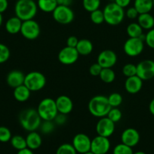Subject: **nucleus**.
<instances>
[{
  "label": "nucleus",
  "mask_w": 154,
  "mask_h": 154,
  "mask_svg": "<svg viewBox=\"0 0 154 154\" xmlns=\"http://www.w3.org/2000/svg\"><path fill=\"white\" fill-rule=\"evenodd\" d=\"M42 120L38 114L37 110L28 108L20 114L19 122L21 127L26 131L33 132L39 129Z\"/></svg>",
  "instance_id": "f257e3e1"
},
{
  "label": "nucleus",
  "mask_w": 154,
  "mask_h": 154,
  "mask_svg": "<svg viewBox=\"0 0 154 154\" xmlns=\"http://www.w3.org/2000/svg\"><path fill=\"white\" fill-rule=\"evenodd\" d=\"M38 9L34 0H18L14 5L15 16L22 21L32 20L36 17Z\"/></svg>",
  "instance_id": "f03ea898"
},
{
  "label": "nucleus",
  "mask_w": 154,
  "mask_h": 154,
  "mask_svg": "<svg viewBox=\"0 0 154 154\" xmlns=\"http://www.w3.org/2000/svg\"><path fill=\"white\" fill-rule=\"evenodd\" d=\"M88 108L90 114L98 118L107 117L111 109L108 99L104 95H98L92 97L89 101Z\"/></svg>",
  "instance_id": "7ed1b4c3"
},
{
  "label": "nucleus",
  "mask_w": 154,
  "mask_h": 154,
  "mask_svg": "<svg viewBox=\"0 0 154 154\" xmlns=\"http://www.w3.org/2000/svg\"><path fill=\"white\" fill-rule=\"evenodd\" d=\"M104 20L110 26H117L123 21L125 12L124 8L118 5L114 2H111L104 7L103 10Z\"/></svg>",
  "instance_id": "20e7f679"
},
{
  "label": "nucleus",
  "mask_w": 154,
  "mask_h": 154,
  "mask_svg": "<svg viewBox=\"0 0 154 154\" xmlns=\"http://www.w3.org/2000/svg\"><path fill=\"white\" fill-rule=\"evenodd\" d=\"M36 110L42 120H54L58 114L55 100L51 98L42 99Z\"/></svg>",
  "instance_id": "39448f33"
},
{
  "label": "nucleus",
  "mask_w": 154,
  "mask_h": 154,
  "mask_svg": "<svg viewBox=\"0 0 154 154\" xmlns=\"http://www.w3.org/2000/svg\"><path fill=\"white\" fill-rule=\"evenodd\" d=\"M24 84L31 92L39 91L46 85V78L41 72L33 71L25 75Z\"/></svg>",
  "instance_id": "423d86ee"
},
{
  "label": "nucleus",
  "mask_w": 154,
  "mask_h": 154,
  "mask_svg": "<svg viewBox=\"0 0 154 154\" xmlns=\"http://www.w3.org/2000/svg\"><path fill=\"white\" fill-rule=\"evenodd\" d=\"M143 42L144 39L142 38H129L124 44V52L128 57H137L143 52L144 49Z\"/></svg>",
  "instance_id": "0eeeda50"
},
{
  "label": "nucleus",
  "mask_w": 154,
  "mask_h": 154,
  "mask_svg": "<svg viewBox=\"0 0 154 154\" xmlns=\"http://www.w3.org/2000/svg\"><path fill=\"white\" fill-rule=\"evenodd\" d=\"M52 17L54 20L62 25H67L73 21L75 14L73 11L69 6L57 5L52 12Z\"/></svg>",
  "instance_id": "6e6552de"
},
{
  "label": "nucleus",
  "mask_w": 154,
  "mask_h": 154,
  "mask_svg": "<svg viewBox=\"0 0 154 154\" xmlns=\"http://www.w3.org/2000/svg\"><path fill=\"white\" fill-rule=\"evenodd\" d=\"M41 29L39 24L33 19L23 21L21 33L27 40H35L39 36Z\"/></svg>",
  "instance_id": "1a4fd4ad"
},
{
  "label": "nucleus",
  "mask_w": 154,
  "mask_h": 154,
  "mask_svg": "<svg viewBox=\"0 0 154 154\" xmlns=\"http://www.w3.org/2000/svg\"><path fill=\"white\" fill-rule=\"evenodd\" d=\"M137 66V76L143 81H148L154 78V61L145 60Z\"/></svg>",
  "instance_id": "9d476101"
},
{
  "label": "nucleus",
  "mask_w": 154,
  "mask_h": 154,
  "mask_svg": "<svg viewBox=\"0 0 154 154\" xmlns=\"http://www.w3.org/2000/svg\"><path fill=\"white\" fill-rule=\"evenodd\" d=\"M79 54L75 48L64 47L58 54V60L61 64L69 66L72 65L78 60Z\"/></svg>",
  "instance_id": "9b49d317"
},
{
  "label": "nucleus",
  "mask_w": 154,
  "mask_h": 154,
  "mask_svg": "<svg viewBox=\"0 0 154 154\" xmlns=\"http://www.w3.org/2000/svg\"><path fill=\"white\" fill-rule=\"evenodd\" d=\"M110 149L108 138L101 135L95 137L91 143V151L95 154H107Z\"/></svg>",
  "instance_id": "f8f14e48"
},
{
  "label": "nucleus",
  "mask_w": 154,
  "mask_h": 154,
  "mask_svg": "<svg viewBox=\"0 0 154 154\" xmlns=\"http://www.w3.org/2000/svg\"><path fill=\"white\" fill-rule=\"evenodd\" d=\"M96 132L98 135L109 138L114 133L115 123L107 117H101L96 124Z\"/></svg>",
  "instance_id": "ddd939ff"
},
{
  "label": "nucleus",
  "mask_w": 154,
  "mask_h": 154,
  "mask_svg": "<svg viewBox=\"0 0 154 154\" xmlns=\"http://www.w3.org/2000/svg\"><path fill=\"white\" fill-rule=\"evenodd\" d=\"M91 140L84 133L76 134L72 139V146L79 153H84L91 150Z\"/></svg>",
  "instance_id": "4468645a"
},
{
  "label": "nucleus",
  "mask_w": 154,
  "mask_h": 154,
  "mask_svg": "<svg viewBox=\"0 0 154 154\" xmlns=\"http://www.w3.org/2000/svg\"><path fill=\"white\" fill-rule=\"evenodd\" d=\"M117 62V55L114 51L111 50H104L101 51L98 56V61L97 63L102 67L113 68Z\"/></svg>",
  "instance_id": "2eb2a0df"
},
{
  "label": "nucleus",
  "mask_w": 154,
  "mask_h": 154,
  "mask_svg": "<svg viewBox=\"0 0 154 154\" xmlns=\"http://www.w3.org/2000/svg\"><path fill=\"white\" fill-rule=\"evenodd\" d=\"M140 138L138 131L134 128H128L125 129L121 135V141L122 144L131 147H135L140 141Z\"/></svg>",
  "instance_id": "dca6fc26"
},
{
  "label": "nucleus",
  "mask_w": 154,
  "mask_h": 154,
  "mask_svg": "<svg viewBox=\"0 0 154 154\" xmlns=\"http://www.w3.org/2000/svg\"><path fill=\"white\" fill-rule=\"evenodd\" d=\"M55 102L58 113L67 115L72 112L73 109V103L72 99L66 95H61L58 96L55 100Z\"/></svg>",
  "instance_id": "f3484780"
},
{
  "label": "nucleus",
  "mask_w": 154,
  "mask_h": 154,
  "mask_svg": "<svg viewBox=\"0 0 154 154\" xmlns=\"http://www.w3.org/2000/svg\"><path fill=\"white\" fill-rule=\"evenodd\" d=\"M143 87V80L138 76L128 77L125 81V89L130 94H136L140 91Z\"/></svg>",
  "instance_id": "a211bd4d"
},
{
  "label": "nucleus",
  "mask_w": 154,
  "mask_h": 154,
  "mask_svg": "<svg viewBox=\"0 0 154 154\" xmlns=\"http://www.w3.org/2000/svg\"><path fill=\"white\" fill-rule=\"evenodd\" d=\"M25 75L20 70H12L6 77V82L9 87L14 89L24 83Z\"/></svg>",
  "instance_id": "6ab92c4d"
},
{
  "label": "nucleus",
  "mask_w": 154,
  "mask_h": 154,
  "mask_svg": "<svg viewBox=\"0 0 154 154\" xmlns=\"http://www.w3.org/2000/svg\"><path fill=\"white\" fill-rule=\"evenodd\" d=\"M26 141H27V147L32 150L39 149L42 143V137L36 131L29 132L27 138H26Z\"/></svg>",
  "instance_id": "aec40b11"
},
{
  "label": "nucleus",
  "mask_w": 154,
  "mask_h": 154,
  "mask_svg": "<svg viewBox=\"0 0 154 154\" xmlns=\"http://www.w3.org/2000/svg\"><path fill=\"white\" fill-rule=\"evenodd\" d=\"M23 21L18 17H10L5 23V30L11 35H15L21 32Z\"/></svg>",
  "instance_id": "412c9836"
},
{
  "label": "nucleus",
  "mask_w": 154,
  "mask_h": 154,
  "mask_svg": "<svg viewBox=\"0 0 154 154\" xmlns=\"http://www.w3.org/2000/svg\"><path fill=\"white\" fill-rule=\"evenodd\" d=\"M31 91L24 84L14 89L13 95L15 100L19 102H25L30 99Z\"/></svg>",
  "instance_id": "4be33fe9"
},
{
  "label": "nucleus",
  "mask_w": 154,
  "mask_h": 154,
  "mask_svg": "<svg viewBox=\"0 0 154 154\" xmlns=\"http://www.w3.org/2000/svg\"><path fill=\"white\" fill-rule=\"evenodd\" d=\"M137 23L143 29L149 30L154 27V17L149 13L140 14L137 17Z\"/></svg>",
  "instance_id": "5701e85b"
},
{
  "label": "nucleus",
  "mask_w": 154,
  "mask_h": 154,
  "mask_svg": "<svg viewBox=\"0 0 154 154\" xmlns=\"http://www.w3.org/2000/svg\"><path fill=\"white\" fill-rule=\"evenodd\" d=\"M93 44L88 39L83 38L79 40L75 49L78 51L79 54L81 56H88L91 54L93 51Z\"/></svg>",
  "instance_id": "b1692460"
},
{
  "label": "nucleus",
  "mask_w": 154,
  "mask_h": 154,
  "mask_svg": "<svg viewBox=\"0 0 154 154\" xmlns=\"http://www.w3.org/2000/svg\"><path fill=\"white\" fill-rule=\"evenodd\" d=\"M134 7L140 14L149 13L152 8V0H134Z\"/></svg>",
  "instance_id": "393cba45"
},
{
  "label": "nucleus",
  "mask_w": 154,
  "mask_h": 154,
  "mask_svg": "<svg viewBox=\"0 0 154 154\" xmlns=\"http://www.w3.org/2000/svg\"><path fill=\"white\" fill-rule=\"evenodd\" d=\"M57 0H38V8L45 13H52L54 9L57 8Z\"/></svg>",
  "instance_id": "a878e982"
},
{
  "label": "nucleus",
  "mask_w": 154,
  "mask_h": 154,
  "mask_svg": "<svg viewBox=\"0 0 154 154\" xmlns=\"http://www.w3.org/2000/svg\"><path fill=\"white\" fill-rule=\"evenodd\" d=\"M126 32L129 38H142L144 39L145 35L143 34V29L137 23H131L127 26Z\"/></svg>",
  "instance_id": "bb28decb"
},
{
  "label": "nucleus",
  "mask_w": 154,
  "mask_h": 154,
  "mask_svg": "<svg viewBox=\"0 0 154 154\" xmlns=\"http://www.w3.org/2000/svg\"><path fill=\"white\" fill-rule=\"evenodd\" d=\"M100 79L106 84H110L114 81L116 78V74L112 68H105L102 69L99 75Z\"/></svg>",
  "instance_id": "cd10ccee"
},
{
  "label": "nucleus",
  "mask_w": 154,
  "mask_h": 154,
  "mask_svg": "<svg viewBox=\"0 0 154 154\" xmlns=\"http://www.w3.org/2000/svg\"><path fill=\"white\" fill-rule=\"evenodd\" d=\"M10 141L12 147L14 149H16L17 150H21L27 147L26 138H24L21 135H14V136L11 137Z\"/></svg>",
  "instance_id": "c85d7f7f"
},
{
  "label": "nucleus",
  "mask_w": 154,
  "mask_h": 154,
  "mask_svg": "<svg viewBox=\"0 0 154 154\" xmlns=\"http://www.w3.org/2000/svg\"><path fill=\"white\" fill-rule=\"evenodd\" d=\"M82 5L86 11L91 13L97 9H99L101 0H82Z\"/></svg>",
  "instance_id": "c756f323"
},
{
  "label": "nucleus",
  "mask_w": 154,
  "mask_h": 154,
  "mask_svg": "<svg viewBox=\"0 0 154 154\" xmlns=\"http://www.w3.org/2000/svg\"><path fill=\"white\" fill-rule=\"evenodd\" d=\"M108 102L111 108H118L122 103L123 98L119 93H113L107 97Z\"/></svg>",
  "instance_id": "7c9ffc66"
},
{
  "label": "nucleus",
  "mask_w": 154,
  "mask_h": 154,
  "mask_svg": "<svg viewBox=\"0 0 154 154\" xmlns=\"http://www.w3.org/2000/svg\"><path fill=\"white\" fill-rule=\"evenodd\" d=\"M90 18L91 22L96 25H100V24H102L103 23L105 22L104 12L101 9H97V10L91 12Z\"/></svg>",
  "instance_id": "2f4dec72"
},
{
  "label": "nucleus",
  "mask_w": 154,
  "mask_h": 154,
  "mask_svg": "<svg viewBox=\"0 0 154 154\" xmlns=\"http://www.w3.org/2000/svg\"><path fill=\"white\" fill-rule=\"evenodd\" d=\"M77 152L73 147L72 144L65 143L59 146L57 149L56 154H76Z\"/></svg>",
  "instance_id": "473e14b6"
},
{
  "label": "nucleus",
  "mask_w": 154,
  "mask_h": 154,
  "mask_svg": "<svg viewBox=\"0 0 154 154\" xmlns=\"http://www.w3.org/2000/svg\"><path fill=\"white\" fill-rule=\"evenodd\" d=\"M40 125L41 132L43 134H50L54 130L55 123L54 120H42Z\"/></svg>",
  "instance_id": "72a5a7b5"
},
{
  "label": "nucleus",
  "mask_w": 154,
  "mask_h": 154,
  "mask_svg": "<svg viewBox=\"0 0 154 154\" xmlns=\"http://www.w3.org/2000/svg\"><path fill=\"white\" fill-rule=\"evenodd\" d=\"M122 74L126 78L137 75V66L133 63H128L122 67Z\"/></svg>",
  "instance_id": "f704fd0d"
},
{
  "label": "nucleus",
  "mask_w": 154,
  "mask_h": 154,
  "mask_svg": "<svg viewBox=\"0 0 154 154\" xmlns=\"http://www.w3.org/2000/svg\"><path fill=\"white\" fill-rule=\"evenodd\" d=\"M132 147L127 146L125 144H117L113 149V154H133Z\"/></svg>",
  "instance_id": "c9c22d12"
},
{
  "label": "nucleus",
  "mask_w": 154,
  "mask_h": 154,
  "mask_svg": "<svg viewBox=\"0 0 154 154\" xmlns=\"http://www.w3.org/2000/svg\"><path fill=\"white\" fill-rule=\"evenodd\" d=\"M11 52L9 48L4 44L0 43V64L5 63L10 58Z\"/></svg>",
  "instance_id": "e433bc0d"
},
{
  "label": "nucleus",
  "mask_w": 154,
  "mask_h": 154,
  "mask_svg": "<svg viewBox=\"0 0 154 154\" xmlns=\"http://www.w3.org/2000/svg\"><path fill=\"white\" fill-rule=\"evenodd\" d=\"M107 117L114 123H117L122 119V111L118 108H111Z\"/></svg>",
  "instance_id": "4c0bfd02"
},
{
  "label": "nucleus",
  "mask_w": 154,
  "mask_h": 154,
  "mask_svg": "<svg viewBox=\"0 0 154 154\" xmlns=\"http://www.w3.org/2000/svg\"><path fill=\"white\" fill-rule=\"evenodd\" d=\"M11 137V132L8 128L5 126H0V142L6 143L10 141Z\"/></svg>",
  "instance_id": "58836bf2"
},
{
  "label": "nucleus",
  "mask_w": 154,
  "mask_h": 154,
  "mask_svg": "<svg viewBox=\"0 0 154 154\" xmlns=\"http://www.w3.org/2000/svg\"><path fill=\"white\" fill-rule=\"evenodd\" d=\"M144 42L149 48L154 49V28L149 29L145 35Z\"/></svg>",
  "instance_id": "ea45409f"
},
{
  "label": "nucleus",
  "mask_w": 154,
  "mask_h": 154,
  "mask_svg": "<svg viewBox=\"0 0 154 154\" xmlns=\"http://www.w3.org/2000/svg\"><path fill=\"white\" fill-rule=\"evenodd\" d=\"M101 70H102V67L98 63H93L89 68V73L92 76H99Z\"/></svg>",
  "instance_id": "a19ab883"
},
{
  "label": "nucleus",
  "mask_w": 154,
  "mask_h": 154,
  "mask_svg": "<svg viewBox=\"0 0 154 154\" xmlns=\"http://www.w3.org/2000/svg\"><path fill=\"white\" fill-rule=\"evenodd\" d=\"M125 15H126V17L128 19L134 20L137 18L139 13L137 12V11L136 10L135 8L133 6V7H130L127 9L126 11H125Z\"/></svg>",
  "instance_id": "79ce46f5"
},
{
  "label": "nucleus",
  "mask_w": 154,
  "mask_h": 154,
  "mask_svg": "<svg viewBox=\"0 0 154 154\" xmlns=\"http://www.w3.org/2000/svg\"><path fill=\"white\" fill-rule=\"evenodd\" d=\"M66 120H67V118H66V114L58 113V114H57V116L55 117V118H54V121L55 124L63 126V125H64L65 123H66Z\"/></svg>",
  "instance_id": "37998d69"
},
{
  "label": "nucleus",
  "mask_w": 154,
  "mask_h": 154,
  "mask_svg": "<svg viewBox=\"0 0 154 154\" xmlns=\"http://www.w3.org/2000/svg\"><path fill=\"white\" fill-rule=\"evenodd\" d=\"M79 42L78 38L74 35L69 36L66 40V46L71 47V48H75Z\"/></svg>",
  "instance_id": "c03bdc74"
},
{
  "label": "nucleus",
  "mask_w": 154,
  "mask_h": 154,
  "mask_svg": "<svg viewBox=\"0 0 154 154\" xmlns=\"http://www.w3.org/2000/svg\"><path fill=\"white\" fill-rule=\"evenodd\" d=\"M131 2V0H115L114 2L116 3L120 7H122V8H125L129 5Z\"/></svg>",
  "instance_id": "a18cd8bd"
},
{
  "label": "nucleus",
  "mask_w": 154,
  "mask_h": 154,
  "mask_svg": "<svg viewBox=\"0 0 154 154\" xmlns=\"http://www.w3.org/2000/svg\"><path fill=\"white\" fill-rule=\"evenodd\" d=\"M8 0H0V13L2 14L8 9Z\"/></svg>",
  "instance_id": "49530a36"
},
{
  "label": "nucleus",
  "mask_w": 154,
  "mask_h": 154,
  "mask_svg": "<svg viewBox=\"0 0 154 154\" xmlns=\"http://www.w3.org/2000/svg\"><path fill=\"white\" fill-rule=\"evenodd\" d=\"M57 5H63V6H70L72 5L73 0H57Z\"/></svg>",
  "instance_id": "de8ad7c7"
},
{
  "label": "nucleus",
  "mask_w": 154,
  "mask_h": 154,
  "mask_svg": "<svg viewBox=\"0 0 154 154\" xmlns=\"http://www.w3.org/2000/svg\"><path fill=\"white\" fill-rule=\"evenodd\" d=\"M17 154H34L33 153V150L29 149L28 147H26V148L23 149V150H18V152Z\"/></svg>",
  "instance_id": "09e8293b"
},
{
  "label": "nucleus",
  "mask_w": 154,
  "mask_h": 154,
  "mask_svg": "<svg viewBox=\"0 0 154 154\" xmlns=\"http://www.w3.org/2000/svg\"><path fill=\"white\" fill-rule=\"evenodd\" d=\"M149 112H150V114L154 116V99H152V100H151V102H149Z\"/></svg>",
  "instance_id": "8fccbe9b"
},
{
  "label": "nucleus",
  "mask_w": 154,
  "mask_h": 154,
  "mask_svg": "<svg viewBox=\"0 0 154 154\" xmlns=\"http://www.w3.org/2000/svg\"><path fill=\"white\" fill-rule=\"evenodd\" d=\"M3 22V17H2V14L0 13V27H1L2 24Z\"/></svg>",
  "instance_id": "3c124183"
},
{
  "label": "nucleus",
  "mask_w": 154,
  "mask_h": 154,
  "mask_svg": "<svg viewBox=\"0 0 154 154\" xmlns=\"http://www.w3.org/2000/svg\"><path fill=\"white\" fill-rule=\"evenodd\" d=\"M133 154H146V153L143 151H137V152H135V153H133Z\"/></svg>",
  "instance_id": "603ef678"
},
{
  "label": "nucleus",
  "mask_w": 154,
  "mask_h": 154,
  "mask_svg": "<svg viewBox=\"0 0 154 154\" xmlns=\"http://www.w3.org/2000/svg\"><path fill=\"white\" fill-rule=\"evenodd\" d=\"M82 154H95L94 153H92L91 151H88V152H86V153H82Z\"/></svg>",
  "instance_id": "864d4df0"
},
{
  "label": "nucleus",
  "mask_w": 154,
  "mask_h": 154,
  "mask_svg": "<svg viewBox=\"0 0 154 154\" xmlns=\"http://www.w3.org/2000/svg\"><path fill=\"white\" fill-rule=\"evenodd\" d=\"M152 5H153V8H154V0H152Z\"/></svg>",
  "instance_id": "5fc2aeb1"
},
{
  "label": "nucleus",
  "mask_w": 154,
  "mask_h": 154,
  "mask_svg": "<svg viewBox=\"0 0 154 154\" xmlns=\"http://www.w3.org/2000/svg\"><path fill=\"white\" fill-rule=\"evenodd\" d=\"M110 1H111V2H114L115 0H110Z\"/></svg>",
  "instance_id": "6e6d98bb"
}]
</instances>
